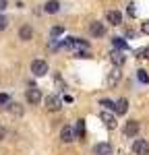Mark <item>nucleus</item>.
Returning a JSON list of instances; mask_svg holds the SVG:
<instances>
[{"mask_svg": "<svg viewBox=\"0 0 149 155\" xmlns=\"http://www.w3.org/2000/svg\"><path fill=\"white\" fill-rule=\"evenodd\" d=\"M112 44H114V48H118V50H126V41H124L122 37H114Z\"/></svg>", "mask_w": 149, "mask_h": 155, "instance_id": "nucleus-18", "label": "nucleus"}, {"mask_svg": "<svg viewBox=\"0 0 149 155\" xmlns=\"http://www.w3.org/2000/svg\"><path fill=\"white\" fill-rule=\"evenodd\" d=\"M93 153L95 155H112V145L110 143H98L93 147Z\"/></svg>", "mask_w": 149, "mask_h": 155, "instance_id": "nucleus-7", "label": "nucleus"}, {"mask_svg": "<svg viewBox=\"0 0 149 155\" xmlns=\"http://www.w3.org/2000/svg\"><path fill=\"white\" fill-rule=\"evenodd\" d=\"M44 104H46V110H50V112H58L62 107V99L58 95H48L46 99H44Z\"/></svg>", "mask_w": 149, "mask_h": 155, "instance_id": "nucleus-1", "label": "nucleus"}, {"mask_svg": "<svg viewBox=\"0 0 149 155\" xmlns=\"http://www.w3.org/2000/svg\"><path fill=\"white\" fill-rule=\"evenodd\" d=\"M60 137H62V141L64 143H73L74 139H77V130H74L73 126H64L60 132Z\"/></svg>", "mask_w": 149, "mask_h": 155, "instance_id": "nucleus-5", "label": "nucleus"}, {"mask_svg": "<svg viewBox=\"0 0 149 155\" xmlns=\"http://www.w3.org/2000/svg\"><path fill=\"white\" fill-rule=\"evenodd\" d=\"M4 8H6V0H0V12L4 11Z\"/></svg>", "mask_w": 149, "mask_h": 155, "instance_id": "nucleus-28", "label": "nucleus"}, {"mask_svg": "<svg viewBox=\"0 0 149 155\" xmlns=\"http://www.w3.org/2000/svg\"><path fill=\"white\" fill-rule=\"evenodd\" d=\"M0 104H8V95H0Z\"/></svg>", "mask_w": 149, "mask_h": 155, "instance_id": "nucleus-27", "label": "nucleus"}, {"mask_svg": "<svg viewBox=\"0 0 149 155\" xmlns=\"http://www.w3.org/2000/svg\"><path fill=\"white\" fill-rule=\"evenodd\" d=\"M141 58H149V46L145 50H141Z\"/></svg>", "mask_w": 149, "mask_h": 155, "instance_id": "nucleus-25", "label": "nucleus"}, {"mask_svg": "<svg viewBox=\"0 0 149 155\" xmlns=\"http://www.w3.org/2000/svg\"><path fill=\"white\" fill-rule=\"evenodd\" d=\"M44 8H46V12L54 15V12H58V8H60V2H58V0H48Z\"/></svg>", "mask_w": 149, "mask_h": 155, "instance_id": "nucleus-12", "label": "nucleus"}, {"mask_svg": "<svg viewBox=\"0 0 149 155\" xmlns=\"http://www.w3.org/2000/svg\"><path fill=\"white\" fill-rule=\"evenodd\" d=\"M19 37H21L23 41H29V39L33 37V29H31V25H23V27L19 29Z\"/></svg>", "mask_w": 149, "mask_h": 155, "instance_id": "nucleus-11", "label": "nucleus"}, {"mask_svg": "<svg viewBox=\"0 0 149 155\" xmlns=\"http://www.w3.org/2000/svg\"><path fill=\"white\" fill-rule=\"evenodd\" d=\"M126 110H128V101H126L124 97H120V99L116 101V114L122 116V114H126Z\"/></svg>", "mask_w": 149, "mask_h": 155, "instance_id": "nucleus-13", "label": "nucleus"}, {"mask_svg": "<svg viewBox=\"0 0 149 155\" xmlns=\"http://www.w3.org/2000/svg\"><path fill=\"white\" fill-rule=\"evenodd\" d=\"M112 64H116V66H122L124 62H126V58L122 56V52H112Z\"/></svg>", "mask_w": 149, "mask_h": 155, "instance_id": "nucleus-14", "label": "nucleus"}, {"mask_svg": "<svg viewBox=\"0 0 149 155\" xmlns=\"http://www.w3.org/2000/svg\"><path fill=\"white\" fill-rule=\"evenodd\" d=\"M106 19H108V23H112V25H122V15L118 11H108L106 12Z\"/></svg>", "mask_w": 149, "mask_h": 155, "instance_id": "nucleus-10", "label": "nucleus"}, {"mask_svg": "<svg viewBox=\"0 0 149 155\" xmlns=\"http://www.w3.org/2000/svg\"><path fill=\"white\" fill-rule=\"evenodd\" d=\"M6 25H8V19L0 12V31H4V29H6Z\"/></svg>", "mask_w": 149, "mask_h": 155, "instance_id": "nucleus-21", "label": "nucleus"}, {"mask_svg": "<svg viewBox=\"0 0 149 155\" xmlns=\"http://www.w3.org/2000/svg\"><path fill=\"white\" fill-rule=\"evenodd\" d=\"M31 72H33L35 77H44V74L48 72V62H44V60H33V62H31Z\"/></svg>", "mask_w": 149, "mask_h": 155, "instance_id": "nucleus-2", "label": "nucleus"}, {"mask_svg": "<svg viewBox=\"0 0 149 155\" xmlns=\"http://www.w3.org/2000/svg\"><path fill=\"white\" fill-rule=\"evenodd\" d=\"M4 107H6L11 114H15V116H23V107L19 106V104H11V101H8V104H6Z\"/></svg>", "mask_w": 149, "mask_h": 155, "instance_id": "nucleus-15", "label": "nucleus"}, {"mask_svg": "<svg viewBox=\"0 0 149 155\" xmlns=\"http://www.w3.org/2000/svg\"><path fill=\"white\" fill-rule=\"evenodd\" d=\"M101 106L106 107V110H116V104H112V101H108V99H101Z\"/></svg>", "mask_w": 149, "mask_h": 155, "instance_id": "nucleus-22", "label": "nucleus"}, {"mask_svg": "<svg viewBox=\"0 0 149 155\" xmlns=\"http://www.w3.org/2000/svg\"><path fill=\"white\" fill-rule=\"evenodd\" d=\"M124 134H126V137H137V134H139V122H135V120L126 122V126H124Z\"/></svg>", "mask_w": 149, "mask_h": 155, "instance_id": "nucleus-9", "label": "nucleus"}, {"mask_svg": "<svg viewBox=\"0 0 149 155\" xmlns=\"http://www.w3.org/2000/svg\"><path fill=\"white\" fill-rule=\"evenodd\" d=\"M137 79H139L141 83H147L149 85V74L145 71H137Z\"/></svg>", "mask_w": 149, "mask_h": 155, "instance_id": "nucleus-20", "label": "nucleus"}, {"mask_svg": "<svg viewBox=\"0 0 149 155\" xmlns=\"http://www.w3.org/2000/svg\"><path fill=\"white\" fill-rule=\"evenodd\" d=\"M62 33H64V27L56 25V27H52V31H50V37H52V39H56V37H60Z\"/></svg>", "mask_w": 149, "mask_h": 155, "instance_id": "nucleus-17", "label": "nucleus"}, {"mask_svg": "<svg viewBox=\"0 0 149 155\" xmlns=\"http://www.w3.org/2000/svg\"><path fill=\"white\" fill-rule=\"evenodd\" d=\"M141 31H143V33H147V35H149V21H145V23H143V27H141Z\"/></svg>", "mask_w": 149, "mask_h": 155, "instance_id": "nucleus-23", "label": "nucleus"}, {"mask_svg": "<svg viewBox=\"0 0 149 155\" xmlns=\"http://www.w3.org/2000/svg\"><path fill=\"white\" fill-rule=\"evenodd\" d=\"M89 31H91V35H95V37H104L106 35V27H104V23H99V21L91 23Z\"/></svg>", "mask_w": 149, "mask_h": 155, "instance_id": "nucleus-8", "label": "nucleus"}, {"mask_svg": "<svg viewBox=\"0 0 149 155\" xmlns=\"http://www.w3.org/2000/svg\"><path fill=\"white\" fill-rule=\"evenodd\" d=\"M25 97H27V101H29L31 106H35V104L41 101V91H39L37 87H29L27 93H25Z\"/></svg>", "mask_w": 149, "mask_h": 155, "instance_id": "nucleus-3", "label": "nucleus"}, {"mask_svg": "<svg viewBox=\"0 0 149 155\" xmlns=\"http://www.w3.org/2000/svg\"><path fill=\"white\" fill-rule=\"evenodd\" d=\"M4 137H6V128H4V126H0V141H2Z\"/></svg>", "mask_w": 149, "mask_h": 155, "instance_id": "nucleus-26", "label": "nucleus"}, {"mask_svg": "<svg viewBox=\"0 0 149 155\" xmlns=\"http://www.w3.org/2000/svg\"><path fill=\"white\" fill-rule=\"evenodd\" d=\"M118 79H120V71H118V68H114V71H112V74L110 77H108V83H118Z\"/></svg>", "mask_w": 149, "mask_h": 155, "instance_id": "nucleus-19", "label": "nucleus"}, {"mask_svg": "<svg viewBox=\"0 0 149 155\" xmlns=\"http://www.w3.org/2000/svg\"><path fill=\"white\" fill-rule=\"evenodd\" d=\"M99 120L106 124V128H110V130H112V128H116V118L112 116L110 112H101V114H99Z\"/></svg>", "mask_w": 149, "mask_h": 155, "instance_id": "nucleus-6", "label": "nucleus"}, {"mask_svg": "<svg viewBox=\"0 0 149 155\" xmlns=\"http://www.w3.org/2000/svg\"><path fill=\"white\" fill-rule=\"evenodd\" d=\"M74 130H77V137L83 139L85 137V120H77V128Z\"/></svg>", "mask_w": 149, "mask_h": 155, "instance_id": "nucleus-16", "label": "nucleus"}, {"mask_svg": "<svg viewBox=\"0 0 149 155\" xmlns=\"http://www.w3.org/2000/svg\"><path fill=\"white\" fill-rule=\"evenodd\" d=\"M128 15H131V17H135V15H137V11H135V4H128Z\"/></svg>", "mask_w": 149, "mask_h": 155, "instance_id": "nucleus-24", "label": "nucleus"}, {"mask_svg": "<svg viewBox=\"0 0 149 155\" xmlns=\"http://www.w3.org/2000/svg\"><path fill=\"white\" fill-rule=\"evenodd\" d=\"M133 151H135V155H149V145H147V141L137 139L135 143H133Z\"/></svg>", "mask_w": 149, "mask_h": 155, "instance_id": "nucleus-4", "label": "nucleus"}]
</instances>
